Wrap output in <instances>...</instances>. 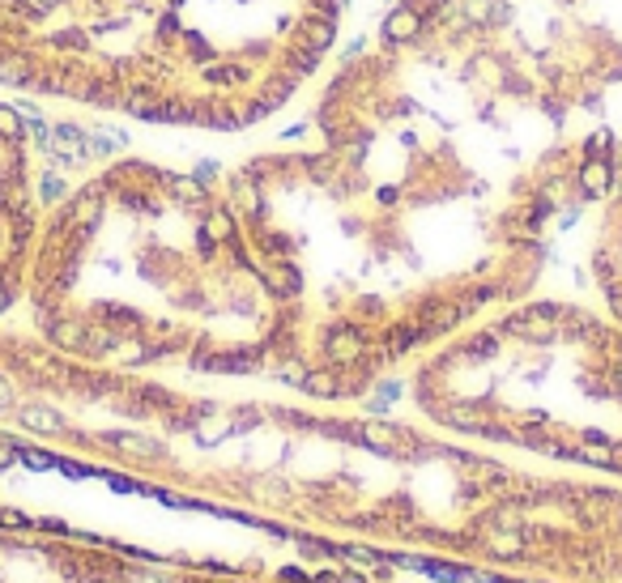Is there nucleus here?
I'll return each mask as SVG.
<instances>
[{
	"label": "nucleus",
	"instance_id": "1",
	"mask_svg": "<svg viewBox=\"0 0 622 583\" xmlns=\"http://www.w3.org/2000/svg\"><path fill=\"white\" fill-rule=\"evenodd\" d=\"M102 443L115 447V452L146 455V460H163V443H154V438H146V435H132V430H115V435H107Z\"/></svg>",
	"mask_w": 622,
	"mask_h": 583
},
{
	"label": "nucleus",
	"instance_id": "2",
	"mask_svg": "<svg viewBox=\"0 0 622 583\" xmlns=\"http://www.w3.org/2000/svg\"><path fill=\"white\" fill-rule=\"evenodd\" d=\"M482 545H486V553H494V558H520L524 533L520 528H491V533L482 536Z\"/></svg>",
	"mask_w": 622,
	"mask_h": 583
},
{
	"label": "nucleus",
	"instance_id": "3",
	"mask_svg": "<svg viewBox=\"0 0 622 583\" xmlns=\"http://www.w3.org/2000/svg\"><path fill=\"white\" fill-rule=\"evenodd\" d=\"M17 418H22V426L34 430V435H60V430H65V418H60L56 409H43V405H26Z\"/></svg>",
	"mask_w": 622,
	"mask_h": 583
},
{
	"label": "nucleus",
	"instance_id": "4",
	"mask_svg": "<svg viewBox=\"0 0 622 583\" xmlns=\"http://www.w3.org/2000/svg\"><path fill=\"white\" fill-rule=\"evenodd\" d=\"M90 562H94V570H99V575H115V570H120V562H115V558H90ZM65 575H73L77 583H99L94 575H85L82 558H65Z\"/></svg>",
	"mask_w": 622,
	"mask_h": 583
},
{
	"label": "nucleus",
	"instance_id": "5",
	"mask_svg": "<svg viewBox=\"0 0 622 583\" xmlns=\"http://www.w3.org/2000/svg\"><path fill=\"white\" fill-rule=\"evenodd\" d=\"M418 570H426L431 579H440V583H460V579H469V570L465 567H443V562H413Z\"/></svg>",
	"mask_w": 622,
	"mask_h": 583
},
{
	"label": "nucleus",
	"instance_id": "6",
	"mask_svg": "<svg viewBox=\"0 0 622 583\" xmlns=\"http://www.w3.org/2000/svg\"><path fill=\"white\" fill-rule=\"evenodd\" d=\"M0 528H13V533H22V528H34V519L26 516V511H13V507H0Z\"/></svg>",
	"mask_w": 622,
	"mask_h": 583
},
{
	"label": "nucleus",
	"instance_id": "7",
	"mask_svg": "<svg viewBox=\"0 0 622 583\" xmlns=\"http://www.w3.org/2000/svg\"><path fill=\"white\" fill-rule=\"evenodd\" d=\"M34 528H39V533H51V536H68V524H65V519H39Z\"/></svg>",
	"mask_w": 622,
	"mask_h": 583
},
{
	"label": "nucleus",
	"instance_id": "8",
	"mask_svg": "<svg viewBox=\"0 0 622 583\" xmlns=\"http://www.w3.org/2000/svg\"><path fill=\"white\" fill-rule=\"evenodd\" d=\"M278 579L281 583H311V575L307 570H298V567H286V570H278Z\"/></svg>",
	"mask_w": 622,
	"mask_h": 583
},
{
	"label": "nucleus",
	"instance_id": "9",
	"mask_svg": "<svg viewBox=\"0 0 622 583\" xmlns=\"http://www.w3.org/2000/svg\"><path fill=\"white\" fill-rule=\"evenodd\" d=\"M9 405H13V388L0 379V409H9Z\"/></svg>",
	"mask_w": 622,
	"mask_h": 583
},
{
	"label": "nucleus",
	"instance_id": "10",
	"mask_svg": "<svg viewBox=\"0 0 622 583\" xmlns=\"http://www.w3.org/2000/svg\"><path fill=\"white\" fill-rule=\"evenodd\" d=\"M337 583H367V579H359V575H350V570H337Z\"/></svg>",
	"mask_w": 622,
	"mask_h": 583
}]
</instances>
